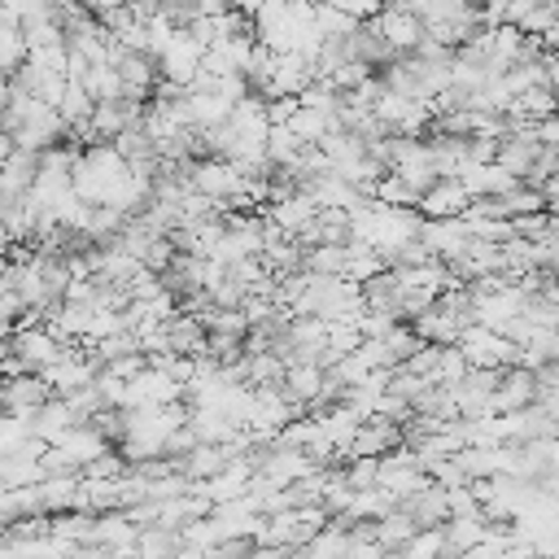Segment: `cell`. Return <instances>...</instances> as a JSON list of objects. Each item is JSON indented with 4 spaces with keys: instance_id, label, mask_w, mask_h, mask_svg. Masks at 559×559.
I'll use <instances>...</instances> for the list:
<instances>
[{
    "instance_id": "cell-8",
    "label": "cell",
    "mask_w": 559,
    "mask_h": 559,
    "mask_svg": "<svg viewBox=\"0 0 559 559\" xmlns=\"http://www.w3.org/2000/svg\"><path fill=\"white\" fill-rule=\"evenodd\" d=\"M542 201H546V214H559V175L542 184Z\"/></svg>"
},
{
    "instance_id": "cell-9",
    "label": "cell",
    "mask_w": 559,
    "mask_h": 559,
    "mask_svg": "<svg viewBox=\"0 0 559 559\" xmlns=\"http://www.w3.org/2000/svg\"><path fill=\"white\" fill-rule=\"evenodd\" d=\"M227 5H232V10H236V14H245V18H249V23H253V14H258V10H262V5H266V0H227Z\"/></svg>"
},
{
    "instance_id": "cell-5",
    "label": "cell",
    "mask_w": 559,
    "mask_h": 559,
    "mask_svg": "<svg viewBox=\"0 0 559 559\" xmlns=\"http://www.w3.org/2000/svg\"><path fill=\"white\" fill-rule=\"evenodd\" d=\"M23 62H27L23 27H0V79H14Z\"/></svg>"
},
{
    "instance_id": "cell-1",
    "label": "cell",
    "mask_w": 559,
    "mask_h": 559,
    "mask_svg": "<svg viewBox=\"0 0 559 559\" xmlns=\"http://www.w3.org/2000/svg\"><path fill=\"white\" fill-rule=\"evenodd\" d=\"M49 398H53V389H49L36 372H23V376L0 381V402H5V411H10V415L27 420V424H32V415H36Z\"/></svg>"
},
{
    "instance_id": "cell-6",
    "label": "cell",
    "mask_w": 559,
    "mask_h": 559,
    "mask_svg": "<svg viewBox=\"0 0 559 559\" xmlns=\"http://www.w3.org/2000/svg\"><path fill=\"white\" fill-rule=\"evenodd\" d=\"M315 27H320L324 40H346V36H355L359 23L341 10H333V5H315Z\"/></svg>"
},
{
    "instance_id": "cell-10",
    "label": "cell",
    "mask_w": 559,
    "mask_h": 559,
    "mask_svg": "<svg viewBox=\"0 0 559 559\" xmlns=\"http://www.w3.org/2000/svg\"><path fill=\"white\" fill-rule=\"evenodd\" d=\"M14 158V136L10 132H0V166H5Z\"/></svg>"
},
{
    "instance_id": "cell-3",
    "label": "cell",
    "mask_w": 559,
    "mask_h": 559,
    "mask_svg": "<svg viewBox=\"0 0 559 559\" xmlns=\"http://www.w3.org/2000/svg\"><path fill=\"white\" fill-rule=\"evenodd\" d=\"M472 206V197L463 192L459 179H437L424 197H420V219H459Z\"/></svg>"
},
{
    "instance_id": "cell-4",
    "label": "cell",
    "mask_w": 559,
    "mask_h": 559,
    "mask_svg": "<svg viewBox=\"0 0 559 559\" xmlns=\"http://www.w3.org/2000/svg\"><path fill=\"white\" fill-rule=\"evenodd\" d=\"M84 92L97 101V105H105V101H123V79H119V71L105 62V66H88V75H84Z\"/></svg>"
},
{
    "instance_id": "cell-12",
    "label": "cell",
    "mask_w": 559,
    "mask_h": 559,
    "mask_svg": "<svg viewBox=\"0 0 559 559\" xmlns=\"http://www.w3.org/2000/svg\"><path fill=\"white\" fill-rule=\"evenodd\" d=\"M307 5H320V0H307Z\"/></svg>"
},
{
    "instance_id": "cell-2",
    "label": "cell",
    "mask_w": 559,
    "mask_h": 559,
    "mask_svg": "<svg viewBox=\"0 0 559 559\" xmlns=\"http://www.w3.org/2000/svg\"><path fill=\"white\" fill-rule=\"evenodd\" d=\"M372 27H376V36H381L398 58L415 53L420 40H424V23H420L411 10H381V14L372 18Z\"/></svg>"
},
{
    "instance_id": "cell-7",
    "label": "cell",
    "mask_w": 559,
    "mask_h": 559,
    "mask_svg": "<svg viewBox=\"0 0 559 559\" xmlns=\"http://www.w3.org/2000/svg\"><path fill=\"white\" fill-rule=\"evenodd\" d=\"M249 550H253V537H223V542L206 546L201 559H249Z\"/></svg>"
},
{
    "instance_id": "cell-11",
    "label": "cell",
    "mask_w": 559,
    "mask_h": 559,
    "mask_svg": "<svg viewBox=\"0 0 559 559\" xmlns=\"http://www.w3.org/2000/svg\"><path fill=\"white\" fill-rule=\"evenodd\" d=\"M10 245H14V240H10V232H5V223H0V253H10Z\"/></svg>"
}]
</instances>
